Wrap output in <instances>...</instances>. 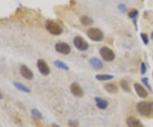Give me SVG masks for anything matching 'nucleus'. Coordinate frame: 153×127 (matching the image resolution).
Instances as JSON below:
<instances>
[{"mask_svg": "<svg viewBox=\"0 0 153 127\" xmlns=\"http://www.w3.org/2000/svg\"><path fill=\"white\" fill-rule=\"evenodd\" d=\"M45 28L50 34L55 35V36L60 35L63 32V28L60 25V23L55 22V21H52V20H48L46 22Z\"/></svg>", "mask_w": 153, "mask_h": 127, "instance_id": "nucleus-1", "label": "nucleus"}, {"mask_svg": "<svg viewBox=\"0 0 153 127\" xmlns=\"http://www.w3.org/2000/svg\"><path fill=\"white\" fill-rule=\"evenodd\" d=\"M87 35L88 39L94 42H100L104 39V33L101 30L97 28H91L87 31Z\"/></svg>", "mask_w": 153, "mask_h": 127, "instance_id": "nucleus-2", "label": "nucleus"}, {"mask_svg": "<svg viewBox=\"0 0 153 127\" xmlns=\"http://www.w3.org/2000/svg\"><path fill=\"white\" fill-rule=\"evenodd\" d=\"M138 113L142 116H150L152 114V108H151V102H140L136 106Z\"/></svg>", "mask_w": 153, "mask_h": 127, "instance_id": "nucleus-3", "label": "nucleus"}, {"mask_svg": "<svg viewBox=\"0 0 153 127\" xmlns=\"http://www.w3.org/2000/svg\"><path fill=\"white\" fill-rule=\"evenodd\" d=\"M100 55L105 61H112L115 59V53L109 47L104 46L100 50Z\"/></svg>", "mask_w": 153, "mask_h": 127, "instance_id": "nucleus-4", "label": "nucleus"}, {"mask_svg": "<svg viewBox=\"0 0 153 127\" xmlns=\"http://www.w3.org/2000/svg\"><path fill=\"white\" fill-rule=\"evenodd\" d=\"M73 44L78 50L85 51L88 49V44L87 41L81 36H76L73 39Z\"/></svg>", "mask_w": 153, "mask_h": 127, "instance_id": "nucleus-5", "label": "nucleus"}, {"mask_svg": "<svg viewBox=\"0 0 153 127\" xmlns=\"http://www.w3.org/2000/svg\"><path fill=\"white\" fill-rule=\"evenodd\" d=\"M55 50L62 55H68L71 52L70 45L64 42H60L55 44Z\"/></svg>", "mask_w": 153, "mask_h": 127, "instance_id": "nucleus-6", "label": "nucleus"}, {"mask_svg": "<svg viewBox=\"0 0 153 127\" xmlns=\"http://www.w3.org/2000/svg\"><path fill=\"white\" fill-rule=\"evenodd\" d=\"M37 66H38V69L39 72H41L43 75H49L50 72V69H49V66L47 64V62L43 60V59H38L37 61Z\"/></svg>", "mask_w": 153, "mask_h": 127, "instance_id": "nucleus-7", "label": "nucleus"}, {"mask_svg": "<svg viewBox=\"0 0 153 127\" xmlns=\"http://www.w3.org/2000/svg\"><path fill=\"white\" fill-rule=\"evenodd\" d=\"M20 72H21V75L24 78L28 79V80H31L33 78V72H32V70L30 68H28L27 66H25V65H22L20 67Z\"/></svg>", "mask_w": 153, "mask_h": 127, "instance_id": "nucleus-8", "label": "nucleus"}, {"mask_svg": "<svg viewBox=\"0 0 153 127\" xmlns=\"http://www.w3.org/2000/svg\"><path fill=\"white\" fill-rule=\"evenodd\" d=\"M70 90H71V92L72 94L74 95L75 96H77V97H82L83 96V90H82V87L76 83H72L71 84V87H70Z\"/></svg>", "mask_w": 153, "mask_h": 127, "instance_id": "nucleus-9", "label": "nucleus"}, {"mask_svg": "<svg viewBox=\"0 0 153 127\" xmlns=\"http://www.w3.org/2000/svg\"><path fill=\"white\" fill-rule=\"evenodd\" d=\"M134 90H135V91H136L137 95H138L140 98H146V97H147V90L144 88L141 84L135 83L134 84Z\"/></svg>", "mask_w": 153, "mask_h": 127, "instance_id": "nucleus-10", "label": "nucleus"}, {"mask_svg": "<svg viewBox=\"0 0 153 127\" xmlns=\"http://www.w3.org/2000/svg\"><path fill=\"white\" fill-rule=\"evenodd\" d=\"M126 122H127L128 127H145L142 123L140 121V120L133 116L128 117Z\"/></svg>", "mask_w": 153, "mask_h": 127, "instance_id": "nucleus-11", "label": "nucleus"}, {"mask_svg": "<svg viewBox=\"0 0 153 127\" xmlns=\"http://www.w3.org/2000/svg\"><path fill=\"white\" fill-rule=\"evenodd\" d=\"M89 63H90V65L93 66L94 69H96V70L102 69V68H103V66H104L103 62L100 61V59H98L97 57H93V58H91L90 61H89Z\"/></svg>", "mask_w": 153, "mask_h": 127, "instance_id": "nucleus-12", "label": "nucleus"}, {"mask_svg": "<svg viewBox=\"0 0 153 127\" xmlns=\"http://www.w3.org/2000/svg\"><path fill=\"white\" fill-rule=\"evenodd\" d=\"M14 86L17 89V90H19L20 91H22V92H25V93H30L31 92V90L28 88L27 86H26L25 84H23L21 82H16V81H15L14 83Z\"/></svg>", "mask_w": 153, "mask_h": 127, "instance_id": "nucleus-13", "label": "nucleus"}, {"mask_svg": "<svg viewBox=\"0 0 153 127\" xmlns=\"http://www.w3.org/2000/svg\"><path fill=\"white\" fill-rule=\"evenodd\" d=\"M105 90L110 93V94H115V93H117V90H118V88H117V86L115 84L112 83H109V84H106L104 86Z\"/></svg>", "mask_w": 153, "mask_h": 127, "instance_id": "nucleus-14", "label": "nucleus"}, {"mask_svg": "<svg viewBox=\"0 0 153 127\" xmlns=\"http://www.w3.org/2000/svg\"><path fill=\"white\" fill-rule=\"evenodd\" d=\"M95 102L96 105L100 109H105L108 106V102L107 101H105V99H102L100 97H95Z\"/></svg>", "mask_w": 153, "mask_h": 127, "instance_id": "nucleus-15", "label": "nucleus"}, {"mask_svg": "<svg viewBox=\"0 0 153 127\" xmlns=\"http://www.w3.org/2000/svg\"><path fill=\"white\" fill-rule=\"evenodd\" d=\"M114 78L113 75H110V74H97L95 76V78L99 81H107L110 79H112Z\"/></svg>", "mask_w": 153, "mask_h": 127, "instance_id": "nucleus-16", "label": "nucleus"}, {"mask_svg": "<svg viewBox=\"0 0 153 127\" xmlns=\"http://www.w3.org/2000/svg\"><path fill=\"white\" fill-rule=\"evenodd\" d=\"M54 64H55V66H56L57 68H60V69L65 70V71L69 70V67H68V66L66 65V63L63 62V61H60V60H56V61H55Z\"/></svg>", "mask_w": 153, "mask_h": 127, "instance_id": "nucleus-17", "label": "nucleus"}, {"mask_svg": "<svg viewBox=\"0 0 153 127\" xmlns=\"http://www.w3.org/2000/svg\"><path fill=\"white\" fill-rule=\"evenodd\" d=\"M81 22L83 26H90L93 24V20L90 18V17L86 16H83L81 17Z\"/></svg>", "mask_w": 153, "mask_h": 127, "instance_id": "nucleus-18", "label": "nucleus"}, {"mask_svg": "<svg viewBox=\"0 0 153 127\" xmlns=\"http://www.w3.org/2000/svg\"><path fill=\"white\" fill-rule=\"evenodd\" d=\"M120 84H121V87L122 89L126 91V92H130V87H129V84L126 81L125 79H122L120 81Z\"/></svg>", "mask_w": 153, "mask_h": 127, "instance_id": "nucleus-19", "label": "nucleus"}, {"mask_svg": "<svg viewBox=\"0 0 153 127\" xmlns=\"http://www.w3.org/2000/svg\"><path fill=\"white\" fill-rule=\"evenodd\" d=\"M32 115L34 119H36V120H41V119H43V115H42V114L38 110V109H33L32 110Z\"/></svg>", "mask_w": 153, "mask_h": 127, "instance_id": "nucleus-20", "label": "nucleus"}, {"mask_svg": "<svg viewBox=\"0 0 153 127\" xmlns=\"http://www.w3.org/2000/svg\"><path fill=\"white\" fill-rule=\"evenodd\" d=\"M138 14H139V11L137 10H132L129 13H128V16L130 19H135L138 16Z\"/></svg>", "mask_w": 153, "mask_h": 127, "instance_id": "nucleus-21", "label": "nucleus"}, {"mask_svg": "<svg viewBox=\"0 0 153 127\" xmlns=\"http://www.w3.org/2000/svg\"><path fill=\"white\" fill-rule=\"evenodd\" d=\"M140 38L142 39L143 43L146 45H147L149 44V39H148V36L146 33H140Z\"/></svg>", "mask_w": 153, "mask_h": 127, "instance_id": "nucleus-22", "label": "nucleus"}, {"mask_svg": "<svg viewBox=\"0 0 153 127\" xmlns=\"http://www.w3.org/2000/svg\"><path fill=\"white\" fill-rule=\"evenodd\" d=\"M141 80H142L143 84L147 87L148 90H149L150 91H152V89L151 85H150V84H149V81H148L147 78H141Z\"/></svg>", "mask_w": 153, "mask_h": 127, "instance_id": "nucleus-23", "label": "nucleus"}, {"mask_svg": "<svg viewBox=\"0 0 153 127\" xmlns=\"http://www.w3.org/2000/svg\"><path fill=\"white\" fill-rule=\"evenodd\" d=\"M146 63L145 62H141V65H140V72L142 74H145L146 72Z\"/></svg>", "mask_w": 153, "mask_h": 127, "instance_id": "nucleus-24", "label": "nucleus"}, {"mask_svg": "<svg viewBox=\"0 0 153 127\" xmlns=\"http://www.w3.org/2000/svg\"><path fill=\"white\" fill-rule=\"evenodd\" d=\"M68 125L70 127H78V121L77 120H70Z\"/></svg>", "mask_w": 153, "mask_h": 127, "instance_id": "nucleus-25", "label": "nucleus"}, {"mask_svg": "<svg viewBox=\"0 0 153 127\" xmlns=\"http://www.w3.org/2000/svg\"><path fill=\"white\" fill-rule=\"evenodd\" d=\"M118 10L120 11H122L123 13H125L126 10H127V8H126L125 4H121L118 5Z\"/></svg>", "mask_w": 153, "mask_h": 127, "instance_id": "nucleus-26", "label": "nucleus"}, {"mask_svg": "<svg viewBox=\"0 0 153 127\" xmlns=\"http://www.w3.org/2000/svg\"><path fill=\"white\" fill-rule=\"evenodd\" d=\"M151 108H152V113L153 114V102H151Z\"/></svg>", "mask_w": 153, "mask_h": 127, "instance_id": "nucleus-27", "label": "nucleus"}, {"mask_svg": "<svg viewBox=\"0 0 153 127\" xmlns=\"http://www.w3.org/2000/svg\"><path fill=\"white\" fill-rule=\"evenodd\" d=\"M52 127H60V126H58V125H56V124H53Z\"/></svg>", "mask_w": 153, "mask_h": 127, "instance_id": "nucleus-28", "label": "nucleus"}, {"mask_svg": "<svg viewBox=\"0 0 153 127\" xmlns=\"http://www.w3.org/2000/svg\"><path fill=\"white\" fill-rule=\"evenodd\" d=\"M3 98V95H2V93L0 92V99H2Z\"/></svg>", "mask_w": 153, "mask_h": 127, "instance_id": "nucleus-29", "label": "nucleus"}, {"mask_svg": "<svg viewBox=\"0 0 153 127\" xmlns=\"http://www.w3.org/2000/svg\"><path fill=\"white\" fill-rule=\"evenodd\" d=\"M151 37H152V39H153V32L152 33V34H151Z\"/></svg>", "mask_w": 153, "mask_h": 127, "instance_id": "nucleus-30", "label": "nucleus"}, {"mask_svg": "<svg viewBox=\"0 0 153 127\" xmlns=\"http://www.w3.org/2000/svg\"><path fill=\"white\" fill-rule=\"evenodd\" d=\"M152 76H153V72H152Z\"/></svg>", "mask_w": 153, "mask_h": 127, "instance_id": "nucleus-31", "label": "nucleus"}]
</instances>
